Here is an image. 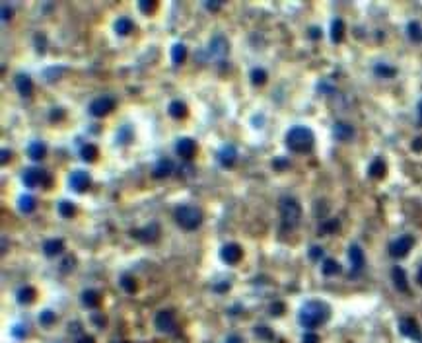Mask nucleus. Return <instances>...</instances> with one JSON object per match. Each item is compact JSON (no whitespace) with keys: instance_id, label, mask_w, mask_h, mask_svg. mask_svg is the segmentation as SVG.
<instances>
[{"instance_id":"f257e3e1","label":"nucleus","mask_w":422,"mask_h":343,"mask_svg":"<svg viewBox=\"0 0 422 343\" xmlns=\"http://www.w3.org/2000/svg\"><path fill=\"white\" fill-rule=\"evenodd\" d=\"M329 316H331L329 304H325V302H321V300H308V302L300 308L298 320H300V324H302L304 328H308V330L312 332L314 328L325 324V322L329 320Z\"/></svg>"},{"instance_id":"f03ea898","label":"nucleus","mask_w":422,"mask_h":343,"mask_svg":"<svg viewBox=\"0 0 422 343\" xmlns=\"http://www.w3.org/2000/svg\"><path fill=\"white\" fill-rule=\"evenodd\" d=\"M278 209H280V225H282V230H284V232L296 230L300 227V221H302V207H300L298 199H294V197H282Z\"/></svg>"},{"instance_id":"7ed1b4c3","label":"nucleus","mask_w":422,"mask_h":343,"mask_svg":"<svg viewBox=\"0 0 422 343\" xmlns=\"http://www.w3.org/2000/svg\"><path fill=\"white\" fill-rule=\"evenodd\" d=\"M314 143H316L314 131L308 127L298 125L286 133V144L292 152H310L314 148Z\"/></svg>"},{"instance_id":"20e7f679","label":"nucleus","mask_w":422,"mask_h":343,"mask_svg":"<svg viewBox=\"0 0 422 343\" xmlns=\"http://www.w3.org/2000/svg\"><path fill=\"white\" fill-rule=\"evenodd\" d=\"M173 219L183 230H195L203 223V211L195 205H179L173 211Z\"/></svg>"},{"instance_id":"39448f33","label":"nucleus","mask_w":422,"mask_h":343,"mask_svg":"<svg viewBox=\"0 0 422 343\" xmlns=\"http://www.w3.org/2000/svg\"><path fill=\"white\" fill-rule=\"evenodd\" d=\"M22 181L31 189L47 187V185H51V175L45 170H39V168H26L22 173Z\"/></svg>"},{"instance_id":"423d86ee","label":"nucleus","mask_w":422,"mask_h":343,"mask_svg":"<svg viewBox=\"0 0 422 343\" xmlns=\"http://www.w3.org/2000/svg\"><path fill=\"white\" fill-rule=\"evenodd\" d=\"M413 246H415V238L413 236H409V234L399 236V238H395L389 244V256L395 257V259H401V257L409 256V252L413 250Z\"/></svg>"},{"instance_id":"0eeeda50","label":"nucleus","mask_w":422,"mask_h":343,"mask_svg":"<svg viewBox=\"0 0 422 343\" xmlns=\"http://www.w3.org/2000/svg\"><path fill=\"white\" fill-rule=\"evenodd\" d=\"M154 326H156V330L161 332V334H171V332H175V328H177L175 312L169 310V308L159 310L158 314H156V318H154Z\"/></svg>"},{"instance_id":"6e6552de","label":"nucleus","mask_w":422,"mask_h":343,"mask_svg":"<svg viewBox=\"0 0 422 343\" xmlns=\"http://www.w3.org/2000/svg\"><path fill=\"white\" fill-rule=\"evenodd\" d=\"M113 110H115V100L111 96H100V98L92 100V104L88 108V112L94 115V117H106Z\"/></svg>"},{"instance_id":"1a4fd4ad","label":"nucleus","mask_w":422,"mask_h":343,"mask_svg":"<svg viewBox=\"0 0 422 343\" xmlns=\"http://www.w3.org/2000/svg\"><path fill=\"white\" fill-rule=\"evenodd\" d=\"M348 259H350V265H352L350 275H358V273L364 269V265H366L364 252H362V248H360L358 244H352V246L348 248Z\"/></svg>"},{"instance_id":"9d476101","label":"nucleus","mask_w":422,"mask_h":343,"mask_svg":"<svg viewBox=\"0 0 422 343\" xmlns=\"http://www.w3.org/2000/svg\"><path fill=\"white\" fill-rule=\"evenodd\" d=\"M68 183H70V189H74L76 193H84V191L90 187L92 179H90V173H88V172L74 170L70 173V177H68Z\"/></svg>"},{"instance_id":"9b49d317","label":"nucleus","mask_w":422,"mask_h":343,"mask_svg":"<svg viewBox=\"0 0 422 343\" xmlns=\"http://www.w3.org/2000/svg\"><path fill=\"white\" fill-rule=\"evenodd\" d=\"M131 236L132 238H136V240H140V242H144V244H148V242H156L159 238V227L156 223H150V225H146L144 229H134L131 230Z\"/></svg>"},{"instance_id":"f8f14e48","label":"nucleus","mask_w":422,"mask_h":343,"mask_svg":"<svg viewBox=\"0 0 422 343\" xmlns=\"http://www.w3.org/2000/svg\"><path fill=\"white\" fill-rule=\"evenodd\" d=\"M228 51H230L228 39H226L222 33H216L211 39V43H209V53H211L214 58H220V60H222V58L228 55Z\"/></svg>"},{"instance_id":"ddd939ff","label":"nucleus","mask_w":422,"mask_h":343,"mask_svg":"<svg viewBox=\"0 0 422 343\" xmlns=\"http://www.w3.org/2000/svg\"><path fill=\"white\" fill-rule=\"evenodd\" d=\"M175 152H177L181 158L191 160V158L195 156V152H197V143H195L191 137H181V139H177V143H175Z\"/></svg>"},{"instance_id":"4468645a","label":"nucleus","mask_w":422,"mask_h":343,"mask_svg":"<svg viewBox=\"0 0 422 343\" xmlns=\"http://www.w3.org/2000/svg\"><path fill=\"white\" fill-rule=\"evenodd\" d=\"M220 257L226 261V263H237L241 257H243V250H241V246L239 244H236V242H230V244H226V246H222V250H220Z\"/></svg>"},{"instance_id":"2eb2a0df","label":"nucleus","mask_w":422,"mask_h":343,"mask_svg":"<svg viewBox=\"0 0 422 343\" xmlns=\"http://www.w3.org/2000/svg\"><path fill=\"white\" fill-rule=\"evenodd\" d=\"M399 332H401L403 336L411 338V340H417V342H421L422 340L419 324H417L413 318H401V322H399Z\"/></svg>"},{"instance_id":"dca6fc26","label":"nucleus","mask_w":422,"mask_h":343,"mask_svg":"<svg viewBox=\"0 0 422 343\" xmlns=\"http://www.w3.org/2000/svg\"><path fill=\"white\" fill-rule=\"evenodd\" d=\"M333 135H335L337 141L348 143V141H352V137H354V127H352L350 123H346V121H337V123L333 125Z\"/></svg>"},{"instance_id":"f3484780","label":"nucleus","mask_w":422,"mask_h":343,"mask_svg":"<svg viewBox=\"0 0 422 343\" xmlns=\"http://www.w3.org/2000/svg\"><path fill=\"white\" fill-rule=\"evenodd\" d=\"M236 158H237V150H236L234 144H224V146L220 148V152H218V162H220L224 168L234 166Z\"/></svg>"},{"instance_id":"a211bd4d","label":"nucleus","mask_w":422,"mask_h":343,"mask_svg":"<svg viewBox=\"0 0 422 343\" xmlns=\"http://www.w3.org/2000/svg\"><path fill=\"white\" fill-rule=\"evenodd\" d=\"M391 279H393V285L399 292H409V283H407V275H405L403 267L395 265L391 269Z\"/></svg>"},{"instance_id":"6ab92c4d","label":"nucleus","mask_w":422,"mask_h":343,"mask_svg":"<svg viewBox=\"0 0 422 343\" xmlns=\"http://www.w3.org/2000/svg\"><path fill=\"white\" fill-rule=\"evenodd\" d=\"M16 90L24 96V98H29L33 94V82L27 74H18L16 76Z\"/></svg>"},{"instance_id":"aec40b11","label":"nucleus","mask_w":422,"mask_h":343,"mask_svg":"<svg viewBox=\"0 0 422 343\" xmlns=\"http://www.w3.org/2000/svg\"><path fill=\"white\" fill-rule=\"evenodd\" d=\"M171 172H173V162L169 158H159L156 162V166H154V170H152V175L156 179H161V177H167Z\"/></svg>"},{"instance_id":"412c9836","label":"nucleus","mask_w":422,"mask_h":343,"mask_svg":"<svg viewBox=\"0 0 422 343\" xmlns=\"http://www.w3.org/2000/svg\"><path fill=\"white\" fill-rule=\"evenodd\" d=\"M100 302H102V294H100L98 290L88 288V290L82 292V304H84V306H88V308H98Z\"/></svg>"},{"instance_id":"4be33fe9","label":"nucleus","mask_w":422,"mask_h":343,"mask_svg":"<svg viewBox=\"0 0 422 343\" xmlns=\"http://www.w3.org/2000/svg\"><path fill=\"white\" fill-rule=\"evenodd\" d=\"M62 250H64V244H62V240H58V238H51V240H47V242L43 244V252H45V256H49V257L58 256Z\"/></svg>"},{"instance_id":"5701e85b","label":"nucleus","mask_w":422,"mask_h":343,"mask_svg":"<svg viewBox=\"0 0 422 343\" xmlns=\"http://www.w3.org/2000/svg\"><path fill=\"white\" fill-rule=\"evenodd\" d=\"M132 29H134V22H132L131 18H127V16H121V18L115 22V31H117L119 35H129Z\"/></svg>"},{"instance_id":"b1692460","label":"nucleus","mask_w":422,"mask_h":343,"mask_svg":"<svg viewBox=\"0 0 422 343\" xmlns=\"http://www.w3.org/2000/svg\"><path fill=\"white\" fill-rule=\"evenodd\" d=\"M321 271H323V275L333 277V275L341 273V263L337 259H333V257H325L323 263H321Z\"/></svg>"},{"instance_id":"393cba45","label":"nucleus","mask_w":422,"mask_h":343,"mask_svg":"<svg viewBox=\"0 0 422 343\" xmlns=\"http://www.w3.org/2000/svg\"><path fill=\"white\" fill-rule=\"evenodd\" d=\"M35 296H37V292H35L33 286H22V288L16 292V298H18L20 304H31V302L35 300Z\"/></svg>"},{"instance_id":"a878e982","label":"nucleus","mask_w":422,"mask_h":343,"mask_svg":"<svg viewBox=\"0 0 422 343\" xmlns=\"http://www.w3.org/2000/svg\"><path fill=\"white\" fill-rule=\"evenodd\" d=\"M167 112H169V115H171L173 119H183V117H187V104L181 102V100H173V102L169 104Z\"/></svg>"},{"instance_id":"bb28decb","label":"nucleus","mask_w":422,"mask_h":343,"mask_svg":"<svg viewBox=\"0 0 422 343\" xmlns=\"http://www.w3.org/2000/svg\"><path fill=\"white\" fill-rule=\"evenodd\" d=\"M80 156H82V160H86V162H96L98 160V156H100V150H98V146L96 144H84L82 148H80Z\"/></svg>"},{"instance_id":"cd10ccee","label":"nucleus","mask_w":422,"mask_h":343,"mask_svg":"<svg viewBox=\"0 0 422 343\" xmlns=\"http://www.w3.org/2000/svg\"><path fill=\"white\" fill-rule=\"evenodd\" d=\"M343 35H344V22L341 18H335L331 24V39L335 43H339L343 39Z\"/></svg>"},{"instance_id":"c85d7f7f","label":"nucleus","mask_w":422,"mask_h":343,"mask_svg":"<svg viewBox=\"0 0 422 343\" xmlns=\"http://www.w3.org/2000/svg\"><path fill=\"white\" fill-rule=\"evenodd\" d=\"M18 207H20L22 213H33L35 207H37V201H35L33 195H22L20 201H18Z\"/></svg>"},{"instance_id":"c756f323","label":"nucleus","mask_w":422,"mask_h":343,"mask_svg":"<svg viewBox=\"0 0 422 343\" xmlns=\"http://www.w3.org/2000/svg\"><path fill=\"white\" fill-rule=\"evenodd\" d=\"M385 162L381 160V158H375L371 164H369V168H368V173L371 175V177H375V179H379V177H383L385 175Z\"/></svg>"},{"instance_id":"7c9ffc66","label":"nucleus","mask_w":422,"mask_h":343,"mask_svg":"<svg viewBox=\"0 0 422 343\" xmlns=\"http://www.w3.org/2000/svg\"><path fill=\"white\" fill-rule=\"evenodd\" d=\"M45 152H47V148H45V144H43L41 141L31 143V144H29V148H27V154H29L33 160H41V158L45 156Z\"/></svg>"},{"instance_id":"2f4dec72","label":"nucleus","mask_w":422,"mask_h":343,"mask_svg":"<svg viewBox=\"0 0 422 343\" xmlns=\"http://www.w3.org/2000/svg\"><path fill=\"white\" fill-rule=\"evenodd\" d=\"M185 57H187V47L183 43H175L171 47V60H173V64H181L185 60Z\"/></svg>"},{"instance_id":"473e14b6","label":"nucleus","mask_w":422,"mask_h":343,"mask_svg":"<svg viewBox=\"0 0 422 343\" xmlns=\"http://www.w3.org/2000/svg\"><path fill=\"white\" fill-rule=\"evenodd\" d=\"M373 72H375L377 76H381V78H391V76L397 74V70H395L393 66L385 64V62H377V64L373 66Z\"/></svg>"},{"instance_id":"72a5a7b5","label":"nucleus","mask_w":422,"mask_h":343,"mask_svg":"<svg viewBox=\"0 0 422 343\" xmlns=\"http://www.w3.org/2000/svg\"><path fill=\"white\" fill-rule=\"evenodd\" d=\"M407 35L415 41V43H421L422 41V26L419 22H411L409 26H407Z\"/></svg>"},{"instance_id":"f704fd0d","label":"nucleus","mask_w":422,"mask_h":343,"mask_svg":"<svg viewBox=\"0 0 422 343\" xmlns=\"http://www.w3.org/2000/svg\"><path fill=\"white\" fill-rule=\"evenodd\" d=\"M132 141V131H131V127L129 125H125L119 133H117V143H121V144H129Z\"/></svg>"},{"instance_id":"c9c22d12","label":"nucleus","mask_w":422,"mask_h":343,"mask_svg":"<svg viewBox=\"0 0 422 343\" xmlns=\"http://www.w3.org/2000/svg\"><path fill=\"white\" fill-rule=\"evenodd\" d=\"M251 82L255 84V86H261V84H264L266 82V72H264L263 68H253L251 70Z\"/></svg>"},{"instance_id":"e433bc0d","label":"nucleus","mask_w":422,"mask_h":343,"mask_svg":"<svg viewBox=\"0 0 422 343\" xmlns=\"http://www.w3.org/2000/svg\"><path fill=\"white\" fill-rule=\"evenodd\" d=\"M74 211H76V209H74V205H72L70 201H60V203H58V213H60L64 219H70V217L74 215Z\"/></svg>"},{"instance_id":"4c0bfd02","label":"nucleus","mask_w":422,"mask_h":343,"mask_svg":"<svg viewBox=\"0 0 422 343\" xmlns=\"http://www.w3.org/2000/svg\"><path fill=\"white\" fill-rule=\"evenodd\" d=\"M121 286H123L127 292H134V290H136V279L131 277V275H123V277H121Z\"/></svg>"},{"instance_id":"58836bf2","label":"nucleus","mask_w":422,"mask_h":343,"mask_svg":"<svg viewBox=\"0 0 422 343\" xmlns=\"http://www.w3.org/2000/svg\"><path fill=\"white\" fill-rule=\"evenodd\" d=\"M54 320H56V316H54L53 310H43V312L39 314V322H41V326H51Z\"/></svg>"},{"instance_id":"ea45409f","label":"nucleus","mask_w":422,"mask_h":343,"mask_svg":"<svg viewBox=\"0 0 422 343\" xmlns=\"http://www.w3.org/2000/svg\"><path fill=\"white\" fill-rule=\"evenodd\" d=\"M255 336H257V338H261V340H266V342L274 340L272 332H270L266 326H257V328H255Z\"/></svg>"},{"instance_id":"a19ab883","label":"nucleus","mask_w":422,"mask_h":343,"mask_svg":"<svg viewBox=\"0 0 422 343\" xmlns=\"http://www.w3.org/2000/svg\"><path fill=\"white\" fill-rule=\"evenodd\" d=\"M138 8H140L142 12H152V10L156 8V2H150V0H140V2H138Z\"/></svg>"},{"instance_id":"79ce46f5","label":"nucleus","mask_w":422,"mask_h":343,"mask_svg":"<svg viewBox=\"0 0 422 343\" xmlns=\"http://www.w3.org/2000/svg\"><path fill=\"white\" fill-rule=\"evenodd\" d=\"M310 257L312 259H321L323 257V248L321 246H312L310 248Z\"/></svg>"},{"instance_id":"37998d69","label":"nucleus","mask_w":422,"mask_h":343,"mask_svg":"<svg viewBox=\"0 0 422 343\" xmlns=\"http://www.w3.org/2000/svg\"><path fill=\"white\" fill-rule=\"evenodd\" d=\"M302 343H319V336L314 334V332H306L304 338H302Z\"/></svg>"},{"instance_id":"c03bdc74","label":"nucleus","mask_w":422,"mask_h":343,"mask_svg":"<svg viewBox=\"0 0 422 343\" xmlns=\"http://www.w3.org/2000/svg\"><path fill=\"white\" fill-rule=\"evenodd\" d=\"M282 312H284V304H282V302H274V304L270 306V314H272V316H280Z\"/></svg>"},{"instance_id":"a18cd8bd","label":"nucleus","mask_w":422,"mask_h":343,"mask_svg":"<svg viewBox=\"0 0 422 343\" xmlns=\"http://www.w3.org/2000/svg\"><path fill=\"white\" fill-rule=\"evenodd\" d=\"M26 334H27V330L24 326H14L12 328V336L14 338H26Z\"/></svg>"},{"instance_id":"49530a36","label":"nucleus","mask_w":422,"mask_h":343,"mask_svg":"<svg viewBox=\"0 0 422 343\" xmlns=\"http://www.w3.org/2000/svg\"><path fill=\"white\" fill-rule=\"evenodd\" d=\"M335 229H339V221H335V219H333V221H329L327 225H323V227H321V232H333Z\"/></svg>"},{"instance_id":"de8ad7c7","label":"nucleus","mask_w":422,"mask_h":343,"mask_svg":"<svg viewBox=\"0 0 422 343\" xmlns=\"http://www.w3.org/2000/svg\"><path fill=\"white\" fill-rule=\"evenodd\" d=\"M62 271H70V269H74V257H66L64 261H62V267H60Z\"/></svg>"},{"instance_id":"09e8293b","label":"nucleus","mask_w":422,"mask_h":343,"mask_svg":"<svg viewBox=\"0 0 422 343\" xmlns=\"http://www.w3.org/2000/svg\"><path fill=\"white\" fill-rule=\"evenodd\" d=\"M10 18H12V8H10L8 4H4V6H2V20L6 22V20H10Z\"/></svg>"},{"instance_id":"8fccbe9b","label":"nucleus","mask_w":422,"mask_h":343,"mask_svg":"<svg viewBox=\"0 0 422 343\" xmlns=\"http://www.w3.org/2000/svg\"><path fill=\"white\" fill-rule=\"evenodd\" d=\"M64 117V112H62V108H53V112H51V119H62Z\"/></svg>"},{"instance_id":"3c124183","label":"nucleus","mask_w":422,"mask_h":343,"mask_svg":"<svg viewBox=\"0 0 422 343\" xmlns=\"http://www.w3.org/2000/svg\"><path fill=\"white\" fill-rule=\"evenodd\" d=\"M76 343H96V340H94L92 336H88V334H84V336H80V338L76 340Z\"/></svg>"},{"instance_id":"603ef678","label":"nucleus","mask_w":422,"mask_h":343,"mask_svg":"<svg viewBox=\"0 0 422 343\" xmlns=\"http://www.w3.org/2000/svg\"><path fill=\"white\" fill-rule=\"evenodd\" d=\"M0 154H2V158H0V162H2V164H6V162L10 160V156H12V152H10L8 148H2V152H0Z\"/></svg>"},{"instance_id":"864d4df0","label":"nucleus","mask_w":422,"mask_h":343,"mask_svg":"<svg viewBox=\"0 0 422 343\" xmlns=\"http://www.w3.org/2000/svg\"><path fill=\"white\" fill-rule=\"evenodd\" d=\"M413 150H417V152H421L422 150V137H417V139L413 141Z\"/></svg>"},{"instance_id":"5fc2aeb1","label":"nucleus","mask_w":422,"mask_h":343,"mask_svg":"<svg viewBox=\"0 0 422 343\" xmlns=\"http://www.w3.org/2000/svg\"><path fill=\"white\" fill-rule=\"evenodd\" d=\"M230 288V283L226 281V283H218V285H214V290H218V292H224V290H228Z\"/></svg>"},{"instance_id":"6e6d98bb","label":"nucleus","mask_w":422,"mask_h":343,"mask_svg":"<svg viewBox=\"0 0 422 343\" xmlns=\"http://www.w3.org/2000/svg\"><path fill=\"white\" fill-rule=\"evenodd\" d=\"M224 343H243V340H241L239 336H230V338H226V342Z\"/></svg>"},{"instance_id":"4d7b16f0","label":"nucleus","mask_w":422,"mask_h":343,"mask_svg":"<svg viewBox=\"0 0 422 343\" xmlns=\"http://www.w3.org/2000/svg\"><path fill=\"white\" fill-rule=\"evenodd\" d=\"M205 6H207V8H209V10H218V8H220V6H222V4H220V2H207V4H205Z\"/></svg>"},{"instance_id":"13d9d810","label":"nucleus","mask_w":422,"mask_h":343,"mask_svg":"<svg viewBox=\"0 0 422 343\" xmlns=\"http://www.w3.org/2000/svg\"><path fill=\"white\" fill-rule=\"evenodd\" d=\"M310 35H312L314 39H317V37H321V33H319V28H312V29H310Z\"/></svg>"},{"instance_id":"bf43d9fd","label":"nucleus","mask_w":422,"mask_h":343,"mask_svg":"<svg viewBox=\"0 0 422 343\" xmlns=\"http://www.w3.org/2000/svg\"><path fill=\"white\" fill-rule=\"evenodd\" d=\"M417 110H419V125L422 127V100L419 102V106H417Z\"/></svg>"},{"instance_id":"052dcab7","label":"nucleus","mask_w":422,"mask_h":343,"mask_svg":"<svg viewBox=\"0 0 422 343\" xmlns=\"http://www.w3.org/2000/svg\"><path fill=\"white\" fill-rule=\"evenodd\" d=\"M417 281H419V285H422V265L419 267V271H417Z\"/></svg>"}]
</instances>
